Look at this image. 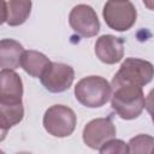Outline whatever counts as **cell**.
<instances>
[{"instance_id": "1", "label": "cell", "mask_w": 154, "mask_h": 154, "mask_svg": "<svg viewBox=\"0 0 154 154\" xmlns=\"http://www.w3.org/2000/svg\"><path fill=\"white\" fill-rule=\"evenodd\" d=\"M111 106L113 111L125 120L137 118L146 107V96L142 87L122 83L112 87Z\"/></svg>"}, {"instance_id": "2", "label": "cell", "mask_w": 154, "mask_h": 154, "mask_svg": "<svg viewBox=\"0 0 154 154\" xmlns=\"http://www.w3.org/2000/svg\"><path fill=\"white\" fill-rule=\"evenodd\" d=\"M112 95V87L101 76H88L79 79L75 87L77 101L89 108H97L108 102Z\"/></svg>"}, {"instance_id": "3", "label": "cell", "mask_w": 154, "mask_h": 154, "mask_svg": "<svg viewBox=\"0 0 154 154\" xmlns=\"http://www.w3.org/2000/svg\"><path fill=\"white\" fill-rule=\"evenodd\" d=\"M77 118L75 112L64 105L51 106L43 116L46 131L54 137H67L75 131Z\"/></svg>"}, {"instance_id": "4", "label": "cell", "mask_w": 154, "mask_h": 154, "mask_svg": "<svg viewBox=\"0 0 154 154\" xmlns=\"http://www.w3.org/2000/svg\"><path fill=\"white\" fill-rule=\"evenodd\" d=\"M106 24L116 31H126L136 22L137 11L129 0H108L102 10Z\"/></svg>"}, {"instance_id": "5", "label": "cell", "mask_w": 154, "mask_h": 154, "mask_svg": "<svg viewBox=\"0 0 154 154\" xmlns=\"http://www.w3.org/2000/svg\"><path fill=\"white\" fill-rule=\"evenodd\" d=\"M152 78H153L152 63L138 58H128L125 59V61H123L118 72L114 75L111 87L122 83H130L143 87L148 84L152 81Z\"/></svg>"}, {"instance_id": "6", "label": "cell", "mask_w": 154, "mask_h": 154, "mask_svg": "<svg viewBox=\"0 0 154 154\" xmlns=\"http://www.w3.org/2000/svg\"><path fill=\"white\" fill-rule=\"evenodd\" d=\"M70 26L83 37H93L100 30V22L94 8L89 5L79 4L69 14Z\"/></svg>"}, {"instance_id": "7", "label": "cell", "mask_w": 154, "mask_h": 154, "mask_svg": "<svg viewBox=\"0 0 154 154\" xmlns=\"http://www.w3.org/2000/svg\"><path fill=\"white\" fill-rule=\"evenodd\" d=\"M42 85L51 93H63L67 90L75 79V71L70 65L52 63L40 77Z\"/></svg>"}, {"instance_id": "8", "label": "cell", "mask_w": 154, "mask_h": 154, "mask_svg": "<svg viewBox=\"0 0 154 154\" xmlns=\"http://www.w3.org/2000/svg\"><path fill=\"white\" fill-rule=\"evenodd\" d=\"M117 134V129L111 120V118H96L90 120L83 129V141L84 143L95 150L106 143L108 140L113 138Z\"/></svg>"}, {"instance_id": "9", "label": "cell", "mask_w": 154, "mask_h": 154, "mask_svg": "<svg viewBox=\"0 0 154 154\" xmlns=\"http://www.w3.org/2000/svg\"><path fill=\"white\" fill-rule=\"evenodd\" d=\"M95 54L100 61L113 65L124 57V40L113 35H102L96 40Z\"/></svg>"}, {"instance_id": "10", "label": "cell", "mask_w": 154, "mask_h": 154, "mask_svg": "<svg viewBox=\"0 0 154 154\" xmlns=\"http://www.w3.org/2000/svg\"><path fill=\"white\" fill-rule=\"evenodd\" d=\"M23 82L17 72L10 69L0 71V101L6 103L22 102Z\"/></svg>"}, {"instance_id": "11", "label": "cell", "mask_w": 154, "mask_h": 154, "mask_svg": "<svg viewBox=\"0 0 154 154\" xmlns=\"http://www.w3.org/2000/svg\"><path fill=\"white\" fill-rule=\"evenodd\" d=\"M24 52L23 46L12 38L0 41V67L14 70L20 65V58Z\"/></svg>"}, {"instance_id": "12", "label": "cell", "mask_w": 154, "mask_h": 154, "mask_svg": "<svg viewBox=\"0 0 154 154\" xmlns=\"http://www.w3.org/2000/svg\"><path fill=\"white\" fill-rule=\"evenodd\" d=\"M51 60L41 52L37 51H24L20 58V66L31 77H41L46 71Z\"/></svg>"}, {"instance_id": "13", "label": "cell", "mask_w": 154, "mask_h": 154, "mask_svg": "<svg viewBox=\"0 0 154 154\" xmlns=\"http://www.w3.org/2000/svg\"><path fill=\"white\" fill-rule=\"evenodd\" d=\"M31 6V0H10L7 2L6 23L10 26L22 25L29 18Z\"/></svg>"}, {"instance_id": "14", "label": "cell", "mask_w": 154, "mask_h": 154, "mask_svg": "<svg viewBox=\"0 0 154 154\" xmlns=\"http://www.w3.org/2000/svg\"><path fill=\"white\" fill-rule=\"evenodd\" d=\"M24 117V107L22 102L6 103L0 101V128L10 130L12 126L22 122Z\"/></svg>"}, {"instance_id": "15", "label": "cell", "mask_w": 154, "mask_h": 154, "mask_svg": "<svg viewBox=\"0 0 154 154\" xmlns=\"http://www.w3.org/2000/svg\"><path fill=\"white\" fill-rule=\"evenodd\" d=\"M154 138L150 135H137L128 143L129 153H150L153 149Z\"/></svg>"}, {"instance_id": "16", "label": "cell", "mask_w": 154, "mask_h": 154, "mask_svg": "<svg viewBox=\"0 0 154 154\" xmlns=\"http://www.w3.org/2000/svg\"><path fill=\"white\" fill-rule=\"evenodd\" d=\"M99 152L101 154H107V153H129V148L128 144L125 142H123L122 140H114L111 138L108 140L106 143H103Z\"/></svg>"}, {"instance_id": "17", "label": "cell", "mask_w": 154, "mask_h": 154, "mask_svg": "<svg viewBox=\"0 0 154 154\" xmlns=\"http://www.w3.org/2000/svg\"><path fill=\"white\" fill-rule=\"evenodd\" d=\"M6 14H7V4L5 0H0V25L6 22Z\"/></svg>"}, {"instance_id": "18", "label": "cell", "mask_w": 154, "mask_h": 154, "mask_svg": "<svg viewBox=\"0 0 154 154\" xmlns=\"http://www.w3.org/2000/svg\"><path fill=\"white\" fill-rule=\"evenodd\" d=\"M7 132H8V130H5V129H1V128H0V142L5 140Z\"/></svg>"}]
</instances>
